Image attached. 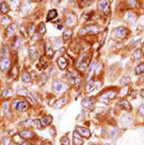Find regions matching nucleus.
<instances>
[{"mask_svg": "<svg viewBox=\"0 0 144 145\" xmlns=\"http://www.w3.org/2000/svg\"><path fill=\"white\" fill-rule=\"evenodd\" d=\"M67 75H68V80H69L71 85H73V86H79L81 84V77L80 75L78 74L77 71L70 69L68 70Z\"/></svg>", "mask_w": 144, "mask_h": 145, "instance_id": "1", "label": "nucleus"}, {"mask_svg": "<svg viewBox=\"0 0 144 145\" xmlns=\"http://www.w3.org/2000/svg\"><path fill=\"white\" fill-rule=\"evenodd\" d=\"M89 64H90V56L89 55H85L79 61V64L77 65V67L81 71H85L87 68V66L89 65Z\"/></svg>", "mask_w": 144, "mask_h": 145, "instance_id": "2", "label": "nucleus"}, {"mask_svg": "<svg viewBox=\"0 0 144 145\" xmlns=\"http://www.w3.org/2000/svg\"><path fill=\"white\" fill-rule=\"evenodd\" d=\"M68 88V86L61 81H54L53 82V89L57 93H61V92L65 91Z\"/></svg>", "mask_w": 144, "mask_h": 145, "instance_id": "3", "label": "nucleus"}, {"mask_svg": "<svg viewBox=\"0 0 144 145\" xmlns=\"http://www.w3.org/2000/svg\"><path fill=\"white\" fill-rule=\"evenodd\" d=\"M100 31V27L96 26V25H89V26L83 28L80 30L81 35H84L86 33H90V34H97V33Z\"/></svg>", "mask_w": 144, "mask_h": 145, "instance_id": "4", "label": "nucleus"}, {"mask_svg": "<svg viewBox=\"0 0 144 145\" xmlns=\"http://www.w3.org/2000/svg\"><path fill=\"white\" fill-rule=\"evenodd\" d=\"M14 109L15 110H17L19 112H22V111H26L29 108V105L27 104L25 101H14Z\"/></svg>", "mask_w": 144, "mask_h": 145, "instance_id": "5", "label": "nucleus"}, {"mask_svg": "<svg viewBox=\"0 0 144 145\" xmlns=\"http://www.w3.org/2000/svg\"><path fill=\"white\" fill-rule=\"evenodd\" d=\"M76 132L78 133V134L82 135V136H84L85 138H88V137H90V131L88 129H86L85 127H81V126H77L76 127Z\"/></svg>", "mask_w": 144, "mask_h": 145, "instance_id": "6", "label": "nucleus"}, {"mask_svg": "<svg viewBox=\"0 0 144 145\" xmlns=\"http://www.w3.org/2000/svg\"><path fill=\"white\" fill-rule=\"evenodd\" d=\"M114 97H115V91H114V90H110V91L106 92L105 94H103V95L100 97V100L104 103H108L110 100L113 99Z\"/></svg>", "mask_w": 144, "mask_h": 145, "instance_id": "7", "label": "nucleus"}, {"mask_svg": "<svg viewBox=\"0 0 144 145\" xmlns=\"http://www.w3.org/2000/svg\"><path fill=\"white\" fill-rule=\"evenodd\" d=\"M16 92H17V94H19V95H21V96L26 97L27 99L31 100V104H34V103H35V100L33 99V97H32V95H31V93L28 91L27 89H25V88H18Z\"/></svg>", "mask_w": 144, "mask_h": 145, "instance_id": "8", "label": "nucleus"}, {"mask_svg": "<svg viewBox=\"0 0 144 145\" xmlns=\"http://www.w3.org/2000/svg\"><path fill=\"white\" fill-rule=\"evenodd\" d=\"M113 32H114V36H115L116 38H122L127 35V32H128V31H127V29L124 28V27H118Z\"/></svg>", "mask_w": 144, "mask_h": 145, "instance_id": "9", "label": "nucleus"}, {"mask_svg": "<svg viewBox=\"0 0 144 145\" xmlns=\"http://www.w3.org/2000/svg\"><path fill=\"white\" fill-rule=\"evenodd\" d=\"M94 104H95V100L94 99H92L90 97H85L83 99V101H82V105H83V107L85 108H87V109H90L94 106Z\"/></svg>", "mask_w": 144, "mask_h": 145, "instance_id": "10", "label": "nucleus"}, {"mask_svg": "<svg viewBox=\"0 0 144 145\" xmlns=\"http://www.w3.org/2000/svg\"><path fill=\"white\" fill-rule=\"evenodd\" d=\"M68 100H69L68 96L62 97L61 99H59L57 102L55 103V105H54V108H55V109H61V108H63L64 105H66V104L68 103Z\"/></svg>", "mask_w": 144, "mask_h": 145, "instance_id": "11", "label": "nucleus"}, {"mask_svg": "<svg viewBox=\"0 0 144 145\" xmlns=\"http://www.w3.org/2000/svg\"><path fill=\"white\" fill-rule=\"evenodd\" d=\"M45 52H46V55H47L49 58H52L54 56V48L52 43L50 42V40H47L46 41V44H45Z\"/></svg>", "mask_w": 144, "mask_h": 145, "instance_id": "12", "label": "nucleus"}, {"mask_svg": "<svg viewBox=\"0 0 144 145\" xmlns=\"http://www.w3.org/2000/svg\"><path fill=\"white\" fill-rule=\"evenodd\" d=\"M29 58L31 59V61H36L38 58V52L36 49V47L31 46L29 48Z\"/></svg>", "mask_w": 144, "mask_h": 145, "instance_id": "13", "label": "nucleus"}, {"mask_svg": "<svg viewBox=\"0 0 144 145\" xmlns=\"http://www.w3.org/2000/svg\"><path fill=\"white\" fill-rule=\"evenodd\" d=\"M98 6H99V9L102 10L105 14L109 13V9H110V2L109 1H100Z\"/></svg>", "mask_w": 144, "mask_h": 145, "instance_id": "14", "label": "nucleus"}, {"mask_svg": "<svg viewBox=\"0 0 144 145\" xmlns=\"http://www.w3.org/2000/svg\"><path fill=\"white\" fill-rule=\"evenodd\" d=\"M9 66H10V59L9 58L1 60V62H0V68H1V70L6 71V70H8Z\"/></svg>", "mask_w": 144, "mask_h": 145, "instance_id": "15", "label": "nucleus"}, {"mask_svg": "<svg viewBox=\"0 0 144 145\" xmlns=\"http://www.w3.org/2000/svg\"><path fill=\"white\" fill-rule=\"evenodd\" d=\"M58 17V12L56 10H50L47 14V18H46V21H51L53 19H56Z\"/></svg>", "mask_w": 144, "mask_h": 145, "instance_id": "16", "label": "nucleus"}, {"mask_svg": "<svg viewBox=\"0 0 144 145\" xmlns=\"http://www.w3.org/2000/svg\"><path fill=\"white\" fill-rule=\"evenodd\" d=\"M19 135L22 138H31L32 136H34V132L30 131V130H24L19 133Z\"/></svg>", "mask_w": 144, "mask_h": 145, "instance_id": "17", "label": "nucleus"}, {"mask_svg": "<svg viewBox=\"0 0 144 145\" xmlns=\"http://www.w3.org/2000/svg\"><path fill=\"white\" fill-rule=\"evenodd\" d=\"M57 63H58V65L60 66V68L62 70H64L66 68V66H67V62H66V60L64 59V57H60L58 61H57Z\"/></svg>", "mask_w": 144, "mask_h": 145, "instance_id": "18", "label": "nucleus"}, {"mask_svg": "<svg viewBox=\"0 0 144 145\" xmlns=\"http://www.w3.org/2000/svg\"><path fill=\"white\" fill-rule=\"evenodd\" d=\"M73 142H74V145H82L83 144V140H82V137L81 135L77 132H74L73 133Z\"/></svg>", "mask_w": 144, "mask_h": 145, "instance_id": "19", "label": "nucleus"}, {"mask_svg": "<svg viewBox=\"0 0 144 145\" xmlns=\"http://www.w3.org/2000/svg\"><path fill=\"white\" fill-rule=\"evenodd\" d=\"M53 121V118L51 115H45L42 119H41V123H42L43 126H49L50 124L52 123Z\"/></svg>", "mask_w": 144, "mask_h": 145, "instance_id": "20", "label": "nucleus"}, {"mask_svg": "<svg viewBox=\"0 0 144 145\" xmlns=\"http://www.w3.org/2000/svg\"><path fill=\"white\" fill-rule=\"evenodd\" d=\"M0 11L2 12L3 14H6L10 11V6L8 5V3H6L4 1H1L0 3Z\"/></svg>", "mask_w": 144, "mask_h": 145, "instance_id": "21", "label": "nucleus"}, {"mask_svg": "<svg viewBox=\"0 0 144 145\" xmlns=\"http://www.w3.org/2000/svg\"><path fill=\"white\" fill-rule=\"evenodd\" d=\"M71 36H72V31L70 29H65L64 31V34H63V39L66 41L69 39Z\"/></svg>", "mask_w": 144, "mask_h": 145, "instance_id": "22", "label": "nucleus"}, {"mask_svg": "<svg viewBox=\"0 0 144 145\" xmlns=\"http://www.w3.org/2000/svg\"><path fill=\"white\" fill-rule=\"evenodd\" d=\"M22 82L24 83H30L31 82V75L28 71H24L23 74H22Z\"/></svg>", "mask_w": 144, "mask_h": 145, "instance_id": "23", "label": "nucleus"}, {"mask_svg": "<svg viewBox=\"0 0 144 145\" xmlns=\"http://www.w3.org/2000/svg\"><path fill=\"white\" fill-rule=\"evenodd\" d=\"M97 84H99L98 82H89L86 86V88H85V91L86 92H90L92 91L94 88H95V86Z\"/></svg>", "mask_w": 144, "mask_h": 145, "instance_id": "24", "label": "nucleus"}, {"mask_svg": "<svg viewBox=\"0 0 144 145\" xmlns=\"http://www.w3.org/2000/svg\"><path fill=\"white\" fill-rule=\"evenodd\" d=\"M8 55H9V51H8V48L6 46H3L1 50H0V56L2 59H6L8 58Z\"/></svg>", "mask_w": 144, "mask_h": 145, "instance_id": "25", "label": "nucleus"}, {"mask_svg": "<svg viewBox=\"0 0 144 145\" xmlns=\"http://www.w3.org/2000/svg\"><path fill=\"white\" fill-rule=\"evenodd\" d=\"M47 82V75L46 74H41V75L39 76V79H38V82H37V84L39 85V86H43L45 83Z\"/></svg>", "mask_w": 144, "mask_h": 145, "instance_id": "26", "label": "nucleus"}, {"mask_svg": "<svg viewBox=\"0 0 144 145\" xmlns=\"http://www.w3.org/2000/svg\"><path fill=\"white\" fill-rule=\"evenodd\" d=\"M16 24H12V25H10V26L8 27V29H7V35H8V37H10V36H12L14 33L16 32Z\"/></svg>", "mask_w": 144, "mask_h": 145, "instance_id": "27", "label": "nucleus"}, {"mask_svg": "<svg viewBox=\"0 0 144 145\" xmlns=\"http://www.w3.org/2000/svg\"><path fill=\"white\" fill-rule=\"evenodd\" d=\"M38 33H39L41 36H43V35L46 33V26L44 25L43 22H40L39 25H38Z\"/></svg>", "mask_w": 144, "mask_h": 145, "instance_id": "28", "label": "nucleus"}, {"mask_svg": "<svg viewBox=\"0 0 144 145\" xmlns=\"http://www.w3.org/2000/svg\"><path fill=\"white\" fill-rule=\"evenodd\" d=\"M91 65H90V66H89V70H88V76H87V78H88V80L90 79V77H91V75L93 74V71L95 70V62L93 61L92 63H90Z\"/></svg>", "mask_w": 144, "mask_h": 145, "instance_id": "29", "label": "nucleus"}, {"mask_svg": "<svg viewBox=\"0 0 144 145\" xmlns=\"http://www.w3.org/2000/svg\"><path fill=\"white\" fill-rule=\"evenodd\" d=\"M75 23V17L73 16H69L67 18H66V21H65V24L67 26H72Z\"/></svg>", "mask_w": 144, "mask_h": 145, "instance_id": "30", "label": "nucleus"}, {"mask_svg": "<svg viewBox=\"0 0 144 145\" xmlns=\"http://www.w3.org/2000/svg\"><path fill=\"white\" fill-rule=\"evenodd\" d=\"M121 106H122L124 109H126L127 111H130L131 109H132V107H131V105H130V103L127 101V100H123V101H121V102L119 103Z\"/></svg>", "mask_w": 144, "mask_h": 145, "instance_id": "31", "label": "nucleus"}, {"mask_svg": "<svg viewBox=\"0 0 144 145\" xmlns=\"http://www.w3.org/2000/svg\"><path fill=\"white\" fill-rule=\"evenodd\" d=\"M13 94H14V91H13L12 88H7V89H5L4 91L2 92V95L4 97H11L13 96Z\"/></svg>", "mask_w": 144, "mask_h": 145, "instance_id": "32", "label": "nucleus"}, {"mask_svg": "<svg viewBox=\"0 0 144 145\" xmlns=\"http://www.w3.org/2000/svg\"><path fill=\"white\" fill-rule=\"evenodd\" d=\"M144 72V63L142 64H140L138 66H136V68H135V73L136 74H141V73H143Z\"/></svg>", "mask_w": 144, "mask_h": 145, "instance_id": "33", "label": "nucleus"}, {"mask_svg": "<svg viewBox=\"0 0 144 145\" xmlns=\"http://www.w3.org/2000/svg\"><path fill=\"white\" fill-rule=\"evenodd\" d=\"M39 65H41V68H42V69H45L48 66V62L45 60L44 57H41V58H40V64H39Z\"/></svg>", "mask_w": 144, "mask_h": 145, "instance_id": "34", "label": "nucleus"}, {"mask_svg": "<svg viewBox=\"0 0 144 145\" xmlns=\"http://www.w3.org/2000/svg\"><path fill=\"white\" fill-rule=\"evenodd\" d=\"M61 144H62V145H69L70 144L69 138H68L66 135L63 136V137L61 138Z\"/></svg>", "mask_w": 144, "mask_h": 145, "instance_id": "35", "label": "nucleus"}, {"mask_svg": "<svg viewBox=\"0 0 144 145\" xmlns=\"http://www.w3.org/2000/svg\"><path fill=\"white\" fill-rule=\"evenodd\" d=\"M33 122H34V120L31 118L29 119H26V120H24L23 122H21V125L22 126H33Z\"/></svg>", "mask_w": 144, "mask_h": 145, "instance_id": "36", "label": "nucleus"}, {"mask_svg": "<svg viewBox=\"0 0 144 145\" xmlns=\"http://www.w3.org/2000/svg\"><path fill=\"white\" fill-rule=\"evenodd\" d=\"M33 126H34V127H36L37 129H40V128H41V121H40V120H38V119H34Z\"/></svg>", "mask_w": 144, "mask_h": 145, "instance_id": "37", "label": "nucleus"}, {"mask_svg": "<svg viewBox=\"0 0 144 145\" xmlns=\"http://www.w3.org/2000/svg\"><path fill=\"white\" fill-rule=\"evenodd\" d=\"M1 22H2L3 25H7L8 23L11 22V18H9V16H2V18H1Z\"/></svg>", "mask_w": 144, "mask_h": 145, "instance_id": "38", "label": "nucleus"}, {"mask_svg": "<svg viewBox=\"0 0 144 145\" xmlns=\"http://www.w3.org/2000/svg\"><path fill=\"white\" fill-rule=\"evenodd\" d=\"M128 89H129L128 86H123V88L121 89V91H120V95H121V96H126L127 93H128Z\"/></svg>", "mask_w": 144, "mask_h": 145, "instance_id": "39", "label": "nucleus"}, {"mask_svg": "<svg viewBox=\"0 0 144 145\" xmlns=\"http://www.w3.org/2000/svg\"><path fill=\"white\" fill-rule=\"evenodd\" d=\"M61 45H62V40H61V38H55V42H54L53 47H55V48H58V47H60Z\"/></svg>", "mask_w": 144, "mask_h": 145, "instance_id": "40", "label": "nucleus"}, {"mask_svg": "<svg viewBox=\"0 0 144 145\" xmlns=\"http://www.w3.org/2000/svg\"><path fill=\"white\" fill-rule=\"evenodd\" d=\"M19 29H20L21 35H23V37H24V38H26L27 34H26V30H25V27H24V25H23V24L20 25V26H19Z\"/></svg>", "mask_w": 144, "mask_h": 145, "instance_id": "41", "label": "nucleus"}, {"mask_svg": "<svg viewBox=\"0 0 144 145\" xmlns=\"http://www.w3.org/2000/svg\"><path fill=\"white\" fill-rule=\"evenodd\" d=\"M19 44H20V38H18V37H16V38H15V43H14V47H15V48H17V47L19 46Z\"/></svg>", "mask_w": 144, "mask_h": 145, "instance_id": "42", "label": "nucleus"}, {"mask_svg": "<svg viewBox=\"0 0 144 145\" xmlns=\"http://www.w3.org/2000/svg\"><path fill=\"white\" fill-rule=\"evenodd\" d=\"M11 75H12L13 78H16V76H17V67H16V66H14V67H13Z\"/></svg>", "mask_w": 144, "mask_h": 145, "instance_id": "43", "label": "nucleus"}, {"mask_svg": "<svg viewBox=\"0 0 144 145\" xmlns=\"http://www.w3.org/2000/svg\"><path fill=\"white\" fill-rule=\"evenodd\" d=\"M133 57H134V59H140L141 58V51L140 50H136L133 53Z\"/></svg>", "mask_w": 144, "mask_h": 145, "instance_id": "44", "label": "nucleus"}, {"mask_svg": "<svg viewBox=\"0 0 144 145\" xmlns=\"http://www.w3.org/2000/svg\"><path fill=\"white\" fill-rule=\"evenodd\" d=\"M28 32H29L30 35H33V34L35 33V26H34L33 24H31V25L29 26V28H28Z\"/></svg>", "mask_w": 144, "mask_h": 145, "instance_id": "45", "label": "nucleus"}, {"mask_svg": "<svg viewBox=\"0 0 144 145\" xmlns=\"http://www.w3.org/2000/svg\"><path fill=\"white\" fill-rule=\"evenodd\" d=\"M139 113L144 115V104H142V105L139 107Z\"/></svg>", "mask_w": 144, "mask_h": 145, "instance_id": "46", "label": "nucleus"}, {"mask_svg": "<svg viewBox=\"0 0 144 145\" xmlns=\"http://www.w3.org/2000/svg\"><path fill=\"white\" fill-rule=\"evenodd\" d=\"M10 144V138H4L3 139V145H9Z\"/></svg>", "mask_w": 144, "mask_h": 145, "instance_id": "47", "label": "nucleus"}, {"mask_svg": "<svg viewBox=\"0 0 144 145\" xmlns=\"http://www.w3.org/2000/svg\"><path fill=\"white\" fill-rule=\"evenodd\" d=\"M7 108H9V103L8 102H6L4 105H3V110L4 111H7Z\"/></svg>", "mask_w": 144, "mask_h": 145, "instance_id": "48", "label": "nucleus"}, {"mask_svg": "<svg viewBox=\"0 0 144 145\" xmlns=\"http://www.w3.org/2000/svg\"><path fill=\"white\" fill-rule=\"evenodd\" d=\"M20 145H29V143H28V142H23V143H21Z\"/></svg>", "mask_w": 144, "mask_h": 145, "instance_id": "49", "label": "nucleus"}, {"mask_svg": "<svg viewBox=\"0 0 144 145\" xmlns=\"http://www.w3.org/2000/svg\"><path fill=\"white\" fill-rule=\"evenodd\" d=\"M141 96L144 97V90H142V91H141Z\"/></svg>", "mask_w": 144, "mask_h": 145, "instance_id": "50", "label": "nucleus"}, {"mask_svg": "<svg viewBox=\"0 0 144 145\" xmlns=\"http://www.w3.org/2000/svg\"><path fill=\"white\" fill-rule=\"evenodd\" d=\"M104 145H111V144H108V143H105Z\"/></svg>", "mask_w": 144, "mask_h": 145, "instance_id": "51", "label": "nucleus"}, {"mask_svg": "<svg viewBox=\"0 0 144 145\" xmlns=\"http://www.w3.org/2000/svg\"><path fill=\"white\" fill-rule=\"evenodd\" d=\"M143 52H144V46H143Z\"/></svg>", "mask_w": 144, "mask_h": 145, "instance_id": "52", "label": "nucleus"}, {"mask_svg": "<svg viewBox=\"0 0 144 145\" xmlns=\"http://www.w3.org/2000/svg\"><path fill=\"white\" fill-rule=\"evenodd\" d=\"M92 145H95V144H92Z\"/></svg>", "mask_w": 144, "mask_h": 145, "instance_id": "53", "label": "nucleus"}]
</instances>
